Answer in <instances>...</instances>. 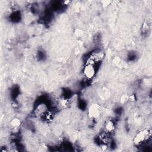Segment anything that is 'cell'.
Returning a JSON list of instances; mask_svg holds the SVG:
<instances>
[{"label": "cell", "mask_w": 152, "mask_h": 152, "mask_svg": "<svg viewBox=\"0 0 152 152\" xmlns=\"http://www.w3.org/2000/svg\"><path fill=\"white\" fill-rule=\"evenodd\" d=\"M84 74L87 78H93L96 73V69L94 64L87 63L86 65L84 66Z\"/></svg>", "instance_id": "6da1fadb"}, {"label": "cell", "mask_w": 152, "mask_h": 152, "mask_svg": "<svg viewBox=\"0 0 152 152\" xmlns=\"http://www.w3.org/2000/svg\"><path fill=\"white\" fill-rule=\"evenodd\" d=\"M148 135H149V132L148 130L145 129V130L141 131L136 135L134 140V141L135 144L140 145L147 139Z\"/></svg>", "instance_id": "7a4b0ae2"}, {"label": "cell", "mask_w": 152, "mask_h": 152, "mask_svg": "<svg viewBox=\"0 0 152 152\" xmlns=\"http://www.w3.org/2000/svg\"><path fill=\"white\" fill-rule=\"evenodd\" d=\"M100 115V107L99 105L94 104L91 105L89 108V115L90 117L93 119H97Z\"/></svg>", "instance_id": "3957f363"}, {"label": "cell", "mask_w": 152, "mask_h": 152, "mask_svg": "<svg viewBox=\"0 0 152 152\" xmlns=\"http://www.w3.org/2000/svg\"><path fill=\"white\" fill-rule=\"evenodd\" d=\"M105 128L106 129L109 131V132H112V131L114 130L115 129V125L114 123L113 122H112L111 121H109L106 122V125H105Z\"/></svg>", "instance_id": "277c9868"}, {"label": "cell", "mask_w": 152, "mask_h": 152, "mask_svg": "<svg viewBox=\"0 0 152 152\" xmlns=\"http://www.w3.org/2000/svg\"><path fill=\"white\" fill-rule=\"evenodd\" d=\"M11 125L14 126H19L20 125V121L17 118H15L11 121Z\"/></svg>", "instance_id": "5b68a950"}]
</instances>
